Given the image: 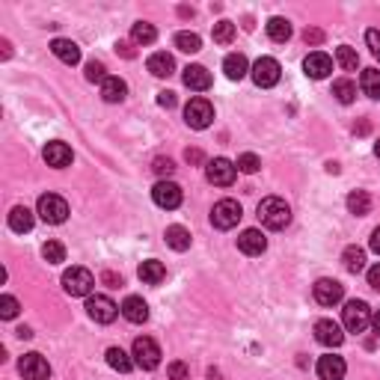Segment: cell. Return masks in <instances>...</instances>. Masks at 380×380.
Listing matches in <instances>:
<instances>
[{"label":"cell","instance_id":"47","mask_svg":"<svg viewBox=\"0 0 380 380\" xmlns=\"http://www.w3.org/2000/svg\"><path fill=\"white\" fill-rule=\"evenodd\" d=\"M369 285H372L374 291H380V264H374V268L369 271Z\"/></svg>","mask_w":380,"mask_h":380},{"label":"cell","instance_id":"1","mask_svg":"<svg viewBox=\"0 0 380 380\" xmlns=\"http://www.w3.org/2000/svg\"><path fill=\"white\" fill-rule=\"evenodd\" d=\"M259 220H262V226H268V229H273V232L285 229V226L291 223V208H288V202L280 199V196L262 199V202H259Z\"/></svg>","mask_w":380,"mask_h":380},{"label":"cell","instance_id":"19","mask_svg":"<svg viewBox=\"0 0 380 380\" xmlns=\"http://www.w3.org/2000/svg\"><path fill=\"white\" fill-rule=\"evenodd\" d=\"M348 372V365L341 357H333V353H327V357L318 360V377L321 380H341Z\"/></svg>","mask_w":380,"mask_h":380},{"label":"cell","instance_id":"23","mask_svg":"<svg viewBox=\"0 0 380 380\" xmlns=\"http://www.w3.org/2000/svg\"><path fill=\"white\" fill-rule=\"evenodd\" d=\"M146 66L155 78H170V74L175 72V60H172V54H167V50H158V54L149 57Z\"/></svg>","mask_w":380,"mask_h":380},{"label":"cell","instance_id":"3","mask_svg":"<svg viewBox=\"0 0 380 380\" xmlns=\"http://www.w3.org/2000/svg\"><path fill=\"white\" fill-rule=\"evenodd\" d=\"M341 321H345L348 333H362L365 327L372 324V309L365 300H348L345 309H341Z\"/></svg>","mask_w":380,"mask_h":380},{"label":"cell","instance_id":"5","mask_svg":"<svg viewBox=\"0 0 380 380\" xmlns=\"http://www.w3.org/2000/svg\"><path fill=\"white\" fill-rule=\"evenodd\" d=\"M250 74H252V83H256V86H262V90H271V86L280 83L283 69H280V62H276L273 57H259L256 62H252Z\"/></svg>","mask_w":380,"mask_h":380},{"label":"cell","instance_id":"9","mask_svg":"<svg viewBox=\"0 0 380 380\" xmlns=\"http://www.w3.org/2000/svg\"><path fill=\"white\" fill-rule=\"evenodd\" d=\"M86 312H90V318L98 321V324H113L116 315L122 312V306H116L107 294H93L90 300H86Z\"/></svg>","mask_w":380,"mask_h":380},{"label":"cell","instance_id":"48","mask_svg":"<svg viewBox=\"0 0 380 380\" xmlns=\"http://www.w3.org/2000/svg\"><path fill=\"white\" fill-rule=\"evenodd\" d=\"M369 247L377 252V256H380V226H377V229L372 232V240H369Z\"/></svg>","mask_w":380,"mask_h":380},{"label":"cell","instance_id":"43","mask_svg":"<svg viewBox=\"0 0 380 380\" xmlns=\"http://www.w3.org/2000/svg\"><path fill=\"white\" fill-rule=\"evenodd\" d=\"M365 42H369L372 54L380 60V30H365Z\"/></svg>","mask_w":380,"mask_h":380},{"label":"cell","instance_id":"15","mask_svg":"<svg viewBox=\"0 0 380 380\" xmlns=\"http://www.w3.org/2000/svg\"><path fill=\"white\" fill-rule=\"evenodd\" d=\"M303 72H306L312 81H324L327 74L333 72V60L327 57L324 50H312V54L303 60Z\"/></svg>","mask_w":380,"mask_h":380},{"label":"cell","instance_id":"45","mask_svg":"<svg viewBox=\"0 0 380 380\" xmlns=\"http://www.w3.org/2000/svg\"><path fill=\"white\" fill-rule=\"evenodd\" d=\"M158 104L161 107H175V93H170V90L158 93Z\"/></svg>","mask_w":380,"mask_h":380},{"label":"cell","instance_id":"14","mask_svg":"<svg viewBox=\"0 0 380 380\" xmlns=\"http://www.w3.org/2000/svg\"><path fill=\"white\" fill-rule=\"evenodd\" d=\"M315 341L324 348H339L341 341H345V333H341V327L330 318H321L318 324H315Z\"/></svg>","mask_w":380,"mask_h":380},{"label":"cell","instance_id":"39","mask_svg":"<svg viewBox=\"0 0 380 380\" xmlns=\"http://www.w3.org/2000/svg\"><path fill=\"white\" fill-rule=\"evenodd\" d=\"M18 300L15 297H12V294H4V297H0V318H6V321H12V318H15V315H18Z\"/></svg>","mask_w":380,"mask_h":380},{"label":"cell","instance_id":"34","mask_svg":"<svg viewBox=\"0 0 380 380\" xmlns=\"http://www.w3.org/2000/svg\"><path fill=\"white\" fill-rule=\"evenodd\" d=\"M175 48H179V50H184V54H196V50L202 48L199 33H187V30L175 33Z\"/></svg>","mask_w":380,"mask_h":380},{"label":"cell","instance_id":"18","mask_svg":"<svg viewBox=\"0 0 380 380\" xmlns=\"http://www.w3.org/2000/svg\"><path fill=\"white\" fill-rule=\"evenodd\" d=\"M50 54H54L60 62H66V66H78L81 62V48L72 39H54L50 42Z\"/></svg>","mask_w":380,"mask_h":380},{"label":"cell","instance_id":"24","mask_svg":"<svg viewBox=\"0 0 380 380\" xmlns=\"http://www.w3.org/2000/svg\"><path fill=\"white\" fill-rule=\"evenodd\" d=\"M33 223H36V217H33V211L27 208V205H15L9 211V229L12 232H30L33 229Z\"/></svg>","mask_w":380,"mask_h":380},{"label":"cell","instance_id":"27","mask_svg":"<svg viewBox=\"0 0 380 380\" xmlns=\"http://www.w3.org/2000/svg\"><path fill=\"white\" fill-rule=\"evenodd\" d=\"M360 86H362V93L369 98L380 101V69H365L360 74Z\"/></svg>","mask_w":380,"mask_h":380},{"label":"cell","instance_id":"2","mask_svg":"<svg viewBox=\"0 0 380 380\" xmlns=\"http://www.w3.org/2000/svg\"><path fill=\"white\" fill-rule=\"evenodd\" d=\"M62 288H66V294H72V297H93L95 276L86 268H69L62 273Z\"/></svg>","mask_w":380,"mask_h":380},{"label":"cell","instance_id":"32","mask_svg":"<svg viewBox=\"0 0 380 380\" xmlns=\"http://www.w3.org/2000/svg\"><path fill=\"white\" fill-rule=\"evenodd\" d=\"M264 27H268V36H271L273 42H288V39H291V24H288L285 18H280V15L271 18L268 24H264Z\"/></svg>","mask_w":380,"mask_h":380},{"label":"cell","instance_id":"10","mask_svg":"<svg viewBox=\"0 0 380 380\" xmlns=\"http://www.w3.org/2000/svg\"><path fill=\"white\" fill-rule=\"evenodd\" d=\"M235 175H238V167L226 158H214V161L205 163V179L217 187H229L235 182Z\"/></svg>","mask_w":380,"mask_h":380},{"label":"cell","instance_id":"26","mask_svg":"<svg viewBox=\"0 0 380 380\" xmlns=\"http://www.w3.org/2000/svg\"><path fill=\"white\" fill-rule=\"evenodd\" d=\"M140 280L146 283V285H158V283H163V276H167V268L158 262V259H149V262H143L140 264Z\"/></svg>","mask_w":380,"mask_h":380},{"label":"cell","instance_id":"22","mask_svg":"<svg viewBox=\"0 0 380 380\" xmlns=\"http://www.w3.org/2000/svg\"><path fill=\"white\" fill-rule=\"evenodd\" d=\"M125 95H128V83H125L122 78L107 74V81L101 83V98L110 101V104H119V101H125Z\"/></svg>","mask_w":380,"mask_h":380},{"label":"cell","instance_id":"50","mask_svg":"<svg viewBox=\"0 0 380 380\" xmlns=\"http://www.w3.org/2000/svg\"><path fill=\"white\" fill-rule=\"evenodd\" d=\"M187 161H194V163H196V161H202V155H199L196 149H187Z\"/></svg>","mask_w":380,"mask_h":380},{"label":"cell","instance_id":"16","mask_svg":"<svg viewBox=\"0 0 380 380\" xmlns=\"http://www.w3.org/2000/svg\"><path fill=\"white\" fill-rule=\"evenodd\" d=\"M42 158H45L48 167H54V170H66L69 163H72V158H74V155H72V149H69L66 143L54 140V143H48V146H45Z\"/></svg>","mask_w":380,"mask_h":380},{"label":"cell","instance_id":"35","mask_svg":"<svg viewBox=\"0 0 380 380\" xmlns=\"http://www.w3.org/2000/svg\"><path fill=\"white\" fill-rule=\"evenodd\" d=\"M336 62L345 72H357V66H360V57H357V50L353 48H348V45H341V48H336Z\"/></svg>","mask_w":380,"mask_h":380},{"label":"cell","instance_id":"49","mask_svg":"<svg viewBox=\"0 0 380 380\" xmlns=\"http://www.w3.org/2000/svg\"><path fill=\"white\" fill-rule=\"evenodd\" d=\"M372 327H374V333L380 336V309H377V312L372 315Z\"/></svg>","mask_w":380,"mask_h":380},{"label":"cell","instance_id":"13","mask_svg":"<svg viewBox=\"0 0 380 380\" xmlns=\"http://www.w3.org/2000/svg\"><path fill=\"white\" fill-rule=\"evenodd\" d=\"M312 294L321 306H336V303H341V297H345V285L336 280H318L312 288Z\"/></svg>","mask_w":380,"mask_h":380},{"label":"cell","instance_id":"20","mask_svg":"<svg viewBox=\"0 0 380 380\" xmlns=\"http://www.w3.org/2000/svg\"><path fill=\"white\" fill-rule=\"evenodd\" d=\"M184 86L187 90H196V93H205L211 86V72L205 66H187L184 69Z\"/></svg>","mask_w":380,"mask_h":380},{"label":"cell","instance_id":"7","mask_svg":"<svg viewBox=\"0 0 380 380\" xmlns=\"http://www.w3.org/2000/svg\"><path fill=\"white\" fill-rule=\"evenodd\" d=\"M184 122L190 125V128H208V125L214 122V107H211V101L208 98H190L187 101V107H184Z\"/></svg>","mask_w":380,"mask_h":380},{"label":"cell","instance_id":"25","mask_svg":"<svg viewBox=\"0 0 380 380\" xmlns=\"http://www.w3.org/2000/svg\"><path fill=\"white\" fill-rule=\"evenodd\" d=\"M223 72H226V78H229V81H240V78H247L250 62H247L244 54H229L223 60Z\"/></svg>","mask_w":380,"mask_h":380},{"label":"cell","instance_id":"4","mask_svg":"<svg viewBox=\"0 0 380 380\" xmlns=\"http://www.w3.org/2000/svg\"><path fill=\"white\" fill-rule=\"evenodd\" d=\"M240 217H244V211H240V205H238L235 199H220L217 205L211 208V223H214V229L229 232V229H235V226L240 223Z\"/></svg>","mask_w":380,"mask_h":380},{"label":"cell","instance_id":"11","mask_svg":"<svg viewBox=\"0 0 380 380\" xmlns=\"http://www.w3.org/2000/svg\"><path fill=\"white\" fill-rule=\"evenodd\" d=\"M151 199H155V205H158V208L172 211V208H179V205H182L184 194H182V187L175 184V182H158L155 187H151Z\"/></svg>","mask_w":380,"mask_h":380},{"label":"cell","instance_id":"8","mask_svg":"<svg viewBox=\"0 0 380 380\" xmlns=\"http://www.w3.org/2000/svg\"><path fill=\"white\" fill-rule=\"evenodd\" d=\"M36 214L45 220V223H62L69 217V202L62 199V196H57V194H45V196H39V208H36Z\"/></svg>","mask_w":380,"mask_h":380},{"label":"cell","instance_id":"37","mask_svg":"<svg viewBox=\"0 0 380 380\" xmlns=\"http://www.w3.org/2000/svg\"><path fill=\"white\" fill-rule=\"evenodd\" d=\"M42 256L48 264H60V262H66V247H62L60 240H48L42 247Z\"/></svg>","mask_w":380,"mask_h":380},{"label":"cell","instance_id":"51","mask_svg":"<svg viewBox=\"0 0 380 380\" xmlns=\"http://www.w3.org/2000/svg\"><path fill=\"white\" fill-rule=\"evenodd\" d=\"M374 155H377V158H380V140H377V146H374Z\"/></svg>","mask_w":380,"mask_h":380},{"label":"cell","instance_id":"38","mask_svg":"<svg viewBox=\"0 0 380 380\" xmlns=\"http://www.w3.org/2000/svg\"><path fill=\"white\" fill-rule=\"evenodd\" d=\"M232 39H235V24L232 21H217L214 24V42L229 45Z\"/></svg>","mask_w":380,"mask_h":380},{"label":"cell","instance_id":"29","mask_svg":"<svg viewBox=\"0 0 380 380\" xmlns=\"http://www.w3.org/2000/svg\"><path fill=\"white\" fill-rule=\"evenodd\" d=\"M348 211L357 214V217H365V214L372 211V196L365 194V190H353L348 196Z\"/></svg>","mask_w":380,"mask_h":380},{"label":"cell","instance_id":"36","mask_svg":"<svg viewBox=\"0 0 380 380\" xmlns=\"http://www.w3.org/2000/svg\"><path fill=\"white\" fill-rule=\"evenodd\" d=\"M333 95L341 101V104H351V101L357 98V83L348 81V78H341V81L333 83Z\"/></svg>","mask_w":380,"mask_h":380},{"label":"cell","instance_id":"42","mask_svg":"<svg viewBox=\"0 0 380 380\" xmlns=\"http://www.w3.org/2000/svg\"><path fill=\"white\" fill-rule=\"evenodd\" d=\"M167 374H170V380H187V374H190V369L179 360V362H170V369H167Z\"/></svg>","mask_w":380,"mask_h":380},{"label":"cell","instance_id":"30","mask_svg":"<svg viewBox=\"0 0 380 380\" xmlns=\"http://www.w3.org/2000/svg\"><path fill=\"white\" fill-rule=\"evenodd\" d=\"M341 262H345V268H348L351 273H362V271H365V250L348 247L345 252H341Z\"/></svg>","mask_w":380,"mask_h":380},{"label":"cell","instance_id":"31","mask_svg":"<svg viewBox=\"0 0 380 380\" xmlns=\"http://www.w3.org/2000/svg\"><path fill=\"white\" fill-rule=\"evenodd\" d=\"M163 238H167V244H170L172 250H179V252L190 250V232L184 229V226H170Z\"/></svg>","mask_w":380,"mask_h":380},{"label":"cell","instance_id":"33","mask_svg":"<svg viewBox=\"0 0 380 380\" xmlns=\"http://www.w3.org/2000/svg\"><path fill=\"white\" fill-rule=\"evenodd\" d=\"M131 39H134L137 45H151V42L158 39V30L151 27L149 21H137L134 27H131Z\"/></svg>","mask_w":380,"mask_h":380},{"label":"cell","instance_id":"41","mask_svg":"<svg viewBox=\"0 0 380 380\" xmlns=\"http://www.w3.org/2000/svg\"><path fill=\"white\" fill-rule=\"evenodd\" d=\"M86 81H90V83H95V81L104 83V81H107L104 62H98V60H90V62H86Z\"/></svg>","mask_w":380,"mask_h":380},{"label":"cell","instance_id":"46","mask_svg":"<svg viewBox=\"0 0 380 380\" xmlns=\"http://www.w3.org/2000/svg\"><path fill=\"white\" fill-rule=\"evenodd\" d=\"M303 39H306V45H318L324 39V33L321 30H306V33H303Z\"/></svg>","mask_w":380,"mask_h":380},{"label":"cell","instance_id":"44","mask_svg":"<svg viewBox=\"0 0 380 380\" xmlns=\"http://www.w3.org/2000/svg\"><path fill=\"white\" fill-rule=\"evenodd\" d=\"M172 170H175V163L170 158H158L155 161V172L158 175H172Z\"/></svg>","mask_w":380,"mask_h":380},{"label":"cell","instance_id":"6","mask_svg":"<svg viewBox=\"0 0 380 380\" xmlns=\"http://www.w3.org/2000/svg\"><path fill=\"white\" fill-rule=\"evenodd\" d=\"M131 357H134V362L140 365V369H146V372H151V369H158L161 365V348H158V341L155 339H149V336H140L134 341V351H131Z\"/></svg>","mask_w":380,"mask_h":380},{"label":"cell","instance_id":"28","mask_svg":"<svg viewBox=\"0 0 380 380\" xmlns=\"http://www.w3.org/2000/svg\"><path fill=\"white\" fill-rule=\"evenodd\" d=\"M107 365H110V369H116V372H122V374H128L137 362L122 348H107Z\"/></svg>","mask_w":380,"mask_h":380},{"label":"cell","instance_id":"17","mask_svg":"<svg viewBox=\"0 0 380 380\" xmlns=\"http://www.w3.org/2000/svg\"><path fill=\"white\" fill-rule=\"evenodd\" d=\"M238 250L244 252V256H262V252L268 250V238H264L259 229H247L238 238Z\"/></svg>","mask_w":380,"mask_h":380},{"label":"cell","instance_id":"40","mask_svg":"<svg viewBox=\"0 0 380 380\" xmlns=\"http://www.w3.org/2000/svg\"><path fill=\"white\" fill-rule=\"evenodd\" d=\"M235 167H238L240 172H259L262 161H259V155H252V151H244V155L238 158V163H235Z\"/></svg>","mask_w":380,"mask_h":380},{"label":"cell","instance_id":"21","mask_svg":"<svg viewBox=\"0 0 380 380\" xmlns=\"http://www.w3.org/2000/svg\"><path fill=\"white\" fill-rule=\"evenodd\" d=\"M122 315H125V318H128L131 324H143V321H149V306H146V300H143V297H137V294L125 297V303H122Z\"/></svg>","mask_w":380,"mask_h":380},{"label":"cell","instance_id":"12","mask_svg":"<svg viewBox=\"0 0 380 380\" xmlns=\"http://www.w3.org/2000/svg\"><path fill=\"white\" fill-rule=\"evenodd\" d=\"M18 372L24 380H48L50 377V365L42 353H24L18 362Z\"/></svg>","mask_w":380,"mask_h":380}]
</instances>
